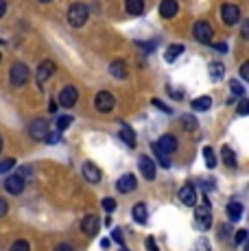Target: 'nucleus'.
I'll return each instance as SVG.
<instances>
[{
	"instance_id": "nucleus-24",
	"label": "nucleus",
	"mask_w": 249,
	"mask_h": 251,
	"mask_svg": "<svg viewBox=\"0 0 249 251\" xmlns=\"http://www.w3.org/2000/svg\"><path fill=\"white\" fill-rule=\"evenodd\" d=\"M208 72H210V76H212V81H221L225 76V66L221 61H212V64L208 66Z\"/></svg>"
},
{
	"instance_id": "nucleus-1",
	"label": "nucleus",
	"mask_w": 249,
	"mask_h": 251,
	"mask_svg": "<svg viewBox=\"0 0 249 251\" xmlns=\"http://www.w3.org/2000/svg\"><path fill=\"white\" fill-rule=\"evenodd\" d=\"M195 227L199 231H208L212 227V210H210V203L205 197L199 205H195Z\"/></svg>"
},
{
	"instance_id": "nucleus-49",
	"label": "nucleus",
	"mask_w": 249,
	"mask_h": 251,
	"mask_svg": "<svg viewBox=\"0 0 249 251\" xmlns=\"http://www.w3.org/2000/svg\"><path fill=\"white\" fill-rule=\"evenodd\" d=\"M40 2H50V0H40Z\"/></svg>"
},
{
	"instance_id": "nucleus-12",
	"label": "nucleus",
	"mask_w": 249,
	"mask_h": 251,
	"mask_svg": "<svg viewBox=\"0 0 249 251\" xmlns=\"http://www.w3.org/2000/svg\"><path fill=\"white\" fill-rule=\"evenodd\" d=\"M4 190L9 192V195H22V190H25V177L22 175H11L4 179Z\"/></svg>"
},
{
	"instance_id": "nucleus-47",
	"label": "nucleus",
	"mask_w": 249,
	"mask_h": 251,
	"mask_svg": "<svg viewBox=\"0 0 249 251\" xmlns=\"http://www.w3.org/2000/svg\"><path fill=\"white\" fill-rule=\"evenodd\" d=\"M49 109H50V112H52V114H55V112H57V103H55V100H52V103H50V107H49Z\"/></svg>"
},
{
	"instance_id": "nucleus-16",
	"label": "nucleus",
	"mask_w": 249,
	"mask_h": 251,
	"mask_svg": "<svg viewBox=\"0 0 249 251\" xmlns=\"http://www.w3.org/2000/svg\"><path fill=\"white\" fill-rule=\"evenodd\" d=\"M179 201L188 207H195L197 205V190H195L193 186H184L179 190Z\"/></svg>"
},
{
	"instance_id": "nucleus-25",
	"label": "nucleus",
	"mask_w": 249,
	"mask_h": 251,
	"mask_svg": "<svg viewBox=\"0 0 249 251\" xmlns=\"http://www.w3.org/2000/svg\"><path fill=\"white\" fill-rule=\"evenodd\" d=\"M227 216H229V221H232V223L241 221V216H243V205L238 203V201H232V203L227 205Z\"/></svg>"
},
{
	"instance_id": "nucleus-20",
	"label": "nucleus",
	"mask_w": 249,
	"mask_h": 251,
	"mask_svg": "<svg viewBox=\"0 0 249 251\" xmlns=\"http://www.w3.org/2000/svg\"><path fill=\"white\" fill-rule=\"evenodd\" d=\"M131 216H133V221H136V223L145 225V223H147V219H149L147 205H145V203H136V205H133V210H131Z\"/></svg>"
},
{
	"instance_id": "nucleus-18",
	"label": "nucleus",
	"mask_w": 249,
	"mask_h": 251,
	"mask_svg": "<svg viewBox=\"0 0 249 251\" xmlns=\"http://www.w3.org/2000/svg\"><path fill=\"white\" fill-rule=\"evenodd\" d=\"M109 75L116 76V79H127L129 70H127V64H124L123 59H116L109 64Z\"/></svg>"
},
{
	"instance_id": "nucleus-14",
	"label": "nucleus",
	"mask_w": 249,
	"mask_h": 251,
	"mask_svg": "<svg viewBox=\"0 0 249 251\" xmlns=\"http://www.w3.org/2000/svg\"><path fill=\"white\" fill-rule=\"evenodd\" d=\"M157 11H160L162 18L171 20V18H175L177 11H179V2H177V0H162L160 7H157Z\"/></svg>"
},
{
	"instance_id": "nucleus-44",
	"label": "nucleus",
	"mask_w": 249,
	"mask_h": 251,
	"mask_svg": "<svg viewBox=\"0 0 249 251\" xmlns=\"http://www.w3.org/2000/svg\"><path fill=\"white\" fill-rule=\"evenodd\" d=\"M197 251H210V245L205 243V240H199V245H197Z\"/></svg>"
},
{
	"instance_id": "nucleus-48",
	"label": "nucleus",
	"mask_w": 249,
	"mask_h": 251,
	"mask_svg": "<svg viewBox=\"0 0 249 251\" xmlns=\"http://www.w3.org/2000/svg\"><path fill=\"white\" fill-rule=\"evenodd\" d=\"M0 151H2V138H0Z\"/></svg>"
},
{
	"instance_id": "nucleus-27",
	"label": "nucleus",
	"mask_w": 249,
	"mask_h": 251,
	"mask_svg": "<svg viewBox=\"0 0 249 251\" xmlns=\"http://www.w3.org/2000/svg\"><path fill=\"white\" fill-rule=\"evenodd\" d=\"M223 164L227 168H236V155H234V151L229 147H223Z\"/></svg>"
},
{
	"instance_id": "nucleus-5",
	"label": "nucleus",
	"mask_w": 249,
	"mask_h": 251,
	"mask_svg": "<svg viewBox=\"0 0 249 251\" xmlns=\"http://www.w3.org/2000/svg\"><path fill=\"white\" fill-rule=\"evenodd\" d=\"M155 151H160L162 155H173V153L177 151V138L173 136V133H164L160 140H157L155 144Z\"/></svg>"
},
{
	"instance_id": "nucleus-10",
	"label": "nucleus",
	"mask_w": 249,
	"mask_h": 251,
	"mask_svg": "<svg viewBox=\"0 0 249 251\" xmlns=\"http://www.w3.org/2000/svg\"><path fill=\"white\" fill-rule=\"evenodd\" d=\"M55 70H57V66H55V61H50V59H46V61H42L40 66H37V85H42V83H46V81L50 79L52 75H55Z\"/></svg>"
},
{
	"instance_id": "nucleus-43",
	"label": "nucleus",
	"mask_w": 249,
	"mask_h": 251,
	"mask_svg": "<svg viewBox=\"0 0 249 251\" xmlns=\"http://www.w3.org/2000/svg\"><path fill=\"white\" fill-rule=\"evenodd\" d=\"M241 35L245 37V40L249 37V20H245V22H243V31H241Z\"/></svg>"
},
{
	"instance_id": "nucleus-11",
	"label": "nucleus",
	"mask_w": 249,
	"mask_h": 251,
	"mask_svg": "<svg viewBox=\"0 0 249 251\" xmlns=\"http://www.w3.org/2000/svg\"><path fill=\"white\" fill-rule=\"evenodd\" d=\"M99 227H100V221L97 214H88L81 221V231H83L85 236H90V238H94V236L99 234Z\"/></svg>"
},
{
	"instance_id": "nucleus-9",
	"label": "nucleus",
	"mask_w": 249,
	"mask_h": 251,
	"mask_svg": "<svg viewBox=\"0 0 249 251\" xmlns=\"http://www.w3.org/2000/svg\"><path fill=\"white\" fill-rule=\"evenodd\" d=\"M221 18L227 26H234L238 20H241V9L238 4H232V2H225L221 7Z\"/></svg>"
},
{
	"instance_id": "nucleus-19",
	"label": "nucleus",
	"mask_w": 249,
	"mask_h": 251,
	"mask_svg": "<svg viewBox=\"0 0 249 251\" xmlns=\"http://www.w3.org/2000/svg\"><path fill=\"white\" fill-rule=\"evenodd\" d=\"M124 11L129 16H140L145 13V0H124Z\"/></svg>"
},
{
	"instance_id": "nucleus-17",
	"label": "nucleus",
	"mask_w": 249,
	"mask_h": 251,
	"mask_svg": "<svg viewBox=\"0 0 249 251\" xmlns=\"http://www.w3.org/2000/svg\"><path fill=\"white\" fill-rule=\"evenodd\" d=\"M83 177H85V181H90V183H99L100 181V171L97 168V164L85 162L83 164Z\"/></svg>"
},
{
	"instance_id": "nucleus-32",
	"label": "nucleus",
	"mask_w": 249,
	"mask_h": 251,
	"mask_svg": "<svg viewBox=\"0 0 249 251\" xmlns=\"http://www.w3.org/2000/svg\"><path fill=\"white\" fill-rule=\"evenodd\" d=\"M103 207H105V212H107V214H112V212L116 210V201H114L112 197H105V199H103Z\"/></svg>"
},
{
	"instance_id": "nucleus-4",
	"label": "nucleus",
	"mask_w": 249,
	"mask_h": 251,
	"mask_svg": "<svg viewBox=\"0 0 249 251\" xmlns=\"http://www.w3.org/2000/svg\"><path fill=\"white\" fill-rule=\"evenodd\" d=\"M94 107H97V112L100 114H109L114 107H116V99H114L112 92H99L97 99H94Z\"/></svg>"
},
{
	"instance_id": "nucleus-41",
	"label": "nucleus",
	"mask_w": 249,
	"mask_h": 251,
	"mask_svg": "<svg viewBox=\"0 0 249 251\" xmlns=\"http://www.w3.org/2000/svg\"><path fill=\"white\" fill-rule=\"evenodd\" d=\"M9 212V205H7V201L2 199V197H0V216H4Z\"/></svg>"
},
{
	"instance_id": "nucleus-28",
	"label": "nucleus",
	"mask_w": 249,
	"mask_h": 251,
	"mask_svg": "<svg viewBox=\"0 0 249 251\" xmlns=\"http://www.w3.org/2000/svg\"><path fill=\"white\" fill-rule=\"evenodd\" d=\"M203 160L208 168H217V155H214V149L212 147H205L203 149Z\"/></svg>"
},
{
	"instance_id": "nucleus-15",
	"label": "nucleus",
	"mask_w": 249,
	"mask_h": 251,
	"mask_svg": "<svg viewBox=\"0 0 249 251\" xmlns=\"http://www.w3.org/2000/svg\"><path fill=\"white\" fill-rule=\"evenodd\" d=\"M138 166H140V173H142V177L145 179H155V164H153L151 157H147V155H142L140 160H138Z\"/></svg>"
},
{
	"instance_id": "nucleus-7",
	"label": "nucleus",
	"mask_w": 249,
	"mask_h": 251,
	"mask_svg": "<svg viewBox=\"0 0 249 251\" xmlns=\"http://www.w3.org/2000/svg\"><path fill=\"white\" fill-rule=\"evenodd\" d=\"M212 26H210L205 20H199L197 24H195V28H193V35H195V40L201 42V44H210L212 42Z\"/></svg>"
},
{
	"instance_id": "nucleus-40",
	"label": "nucleus",
	"mask_w": 249,
	"mask_h": 251,
	"mask_svg": "<svg viewBox=\"0 0 249 251\" xmlns=\"http://www.w3.org/2000/svg\"><path fill=\"white\" fill-rule=\"evenodd\" d=\"M55 251H75V247L70 243H61V245H57Z\"/></svg>"
},
{
	"instance_id": "nucleus-50",
	"label": "nucleus",
	"mask_w": 249,
	"mask_h": 251,
	"mask_svg": "<svg viewBox=\"0 0 249 251\" xmlns=\"http://www.w3.org/2000/svg\"><path fill=\"white\" fill-rule=\"evenodd\" d=\"M121 251H129V249H121Z\"/></svg>"
},
{
	"instance_id": "nucleus-8",
	"label": "nucleus",
	"mask_w": 249,
	"mask_h": 251,
	"mask_svg": "<svg viewBox=\"0 0 249 251\" xmlns=\"http://www.w3.org/2000/svg\"><path fill=\"white\" fill-rule=\"evenodd\" d=\"M28 133H31L33 140H46V136H49V120L35 118L31 125H28Z\"/></svg>"
},
{
	"instance_id": "nucleus-45",
	"label": "nucleus",
	"mask_w": 249,
	"mask_h": 251,
	"mask_svg": "<svg viewBox=\"0 0 249 251\" xmlns=\"http://www.w3.org/2000/svg\"><path fill=\"white\" fill-rule=\"evenodd\" d=\"M4 13H7V2H4V0H0V18H2Z\"/></svg>"
},
{
	"instance_id": "nucleus-2",
	"label": "nucleus",
	"mask_w": 249,
	"mask_h": 251,
	"mask_svg": "<svg viewBox=\"0 0 249 251\" xmlns=\"http://www.w3.org/2000/svg\"><path fill=\"white\" fill-rule=\"evenodd\" d=\"M88 18H90V9H88V4H83V2H75V4H70V9H68V22H70V26L81 28L85 22H88Z\"/></svg>"
},
{
	"instance_id": "nucleus-26",
	"label": "nucleus",
	"mask_w": 249,
	"mask_h": 251,
	"mask_svg": "<svg viewBox=\"0 0 249 251\" xmlns=\"http://www.w3.org/2000/svg\"><path fill=\"white\" fill-rule=\"evenodd\" d=\"M75 123V116H70V114H61V116H57V120H55V125H57V131H66V129L70 127V125Z\"/></svg>"
},
{
	"instance_id": "nucleus-46",
	"label": "nucleus",
	"mask_w": 249,
	"mask_h": 251,
	"mask_svg": "<svg viewBox=\"0 0 249 251\" xmlns=\"http://www.w3.org/2000/svg\"><path fill=\"white\" fill-rule=\"evenodd\" d=\"M217 50L219 52H227V44H223V42H221V44H217Z\"/></svg>"
},
{
	"instance_id": "nucleus-3",
	"label": "nucleus",
	"mask_w": 249,
	"mask_h": 251,
	"mask_svg": "<svg viewBox=\"0 0 249 251\" xmlns=\"http://www.w3.org/2000/svg\"><path fill=\"white\" fill-rule=\"evenodd\" d=\"M28 66L22 64V61H16V64L11 66V72H9V81H11V85H16V88H22V85L28 81Z\"/></svg>"
},
{
	"instance_id": "nucleus-23",
	"label": "nucleus",
	"mask_w": 249,
	"mask_h": 251,
	"mask_svg": "<svg viewBox=\"0 0 249 251\" xmlns=\"http://www.w3.org/2000/svg\"><path fill=\"white\" fill-rule=\"evenodd\" d=\"M190 107H193L195 112H208V109L212 107V99H210V96H199V99L193 100Z\"/></svg>"
},
{
	"instance_id": "nucleus-33",
	"label": "nucleus",
	"mask_w": 249,
	"mask_h": 251,
	"mask_svg": "<svg viewBox=\"0 0 249 251\" xmlns=\"http://www.w3.org/2000/svg\"><path fill=\"white\" fill-rule=\"evenodd\" d=\"M11 251H31L26 240H16V243L11 245Z\"/></svg>"
},
{
	"instance_id": "nucleus-22",
	"label": "nucleus",
	"mask_w": 249,
	"mask_h": 251,
	"mask_svg": "<svg viewBox=\"0 0 249 251\" xmlns=\"http://www.w3.org/2000/svg\"><path fill=\"white\" fill-rule=\"evenodd\" d=\"M121 138H123V142L127 144L129 149H136V133H133V129L129 127V125H123V129H121Z\"/></svg>"
},
{
	"instance_id": "nucleus-51",
	"label": "nucleus",
	"mask_w": 249,
	"mask_h": 251,
	"mask_svg": "<svg viewBox=\"0 0 249 251\" xmlns=\"http://www.w3.org/2000/svg\"><path fill=\"white\" fill-rule=\"evenodd\" d=\"M0 59H2V55H0Z\"/></svg>"
},
{
	"instance_id": "nucleus-21",
	"label": "nucleus",
	"mask_w": 249,
	"mask_h": 251,
	"mask_svg": "<svg viewBox=\"0 0 249 251\" xmlns=\"http://www.w3.org/2000/svg\"><path fill=\"white\" fill-rule=\"evenodd\" d=\"M184 50H186L184 44H171L169 48H166V52H164V59L169 61V64H173V61H175Z\"/></svg>"
},
{
	"instance_id": "nucleus-34",
	"label": "nucleus",
	"mask_w": 249,
	"mask_h": 251,
	"mask_svg": "<svg viewBox=\"0 0 249 251\" xmlns=\"http://www.w3.org/2000/svg\"><path fill=\"white\" fill-rule=\"evenodd\" d=\"M245 240H247V231L245 229H238L236 234H234V243L236 245H245Z\"/></svg>"
},
{
	"instance_id": "nucleus-39",
	"label": "nucleus",
	"mask_w": 249,
	"mask_h": 251,
	"mask_svg": "<svg viewBox=\"0 0 249 251\" xmlns=\"http://www.w3.org/2000/svg\"><path fill=\"white\" fill-rule=\"evenodd\" d=\"M147 249H149V251H160V249H157L155 238H153V236H149V238H147Z\"/></svg>"
},
{
	"instance_id": "nucleus-29",
	"label": "nucleus",
	"mask_w": 249,
	"mask_h": 251,
	"mask_svg": "<svg viewBox=\"0 0 249 251\" xmlns=\"http://www.w3.org/2000/svg\"><path fill=\"white\" fill-rule=\"evenodd\" d=\"M229 90H232V94L236 96V99H245V88H243L241 81L232 79V81H229Z\"/></svg>"
},
{
	"instance_id": "nucleus-30",
	"label": "nucleus",
	"mask_w": 249,
	"mask_h": 251,
	"mask_svg": "<svg viewBox=\"0 0 249 251\" xmlns=\"http://www.w3.org/2000/svg\"><path fill=\"white\" fill-rule=\"evenodd\" d=\"M181 125L186 131H197V118L195 116H181Z\"/></svg>"
},
{
	"instance_id": "nucleus-36",
	"label": "nucleus",
	"mask_w": 249,
	"mask_h": 251,
	"mask_svg": "<svg viewBox=\"0 0 249 251\" xmlns=\"http://www.w3.org/2000/svg\"><path fill=\"white\" fill-rule=\"evenodd\" d=\"M151 103H153V107L162 109V112H164V114H171V107H169V105H164V103H162V100H160V99H153V100H151Z\"/></svg>"
},
{
	"instance_id": "nucleus-37",
	"label": "nucleus",
	"mask_w": 249,
	"mask_h": 251,
	"mask_svg": "<svg viewBox=\"0 0 249 251\" xmlns=\"http://www.w3.org/2000/svg\"><path fill=\"white\" fill-rule=\"evenodd\" d=\"M112 238L116 240L118 245H123V243H124V238H123V229H118V227L114 229V231H112Z\"/></svg>"
},
{
	"instance_id": "nucleus-31",
	"label": "nucleus",
	"mask_w": 249,
	"mask_h": 251,
	"mask_svg": "<svg viewBox=\"0 0 249 251\" xmlns=\"http://www.w3.org/2000/svg\"><path fill=\"white\" fill-rule=\"evenodd\" d=\"M13 166H16V160H13V157H7V160H2V162H0V175L9 173Z\"/></svg>"
},
{
	"instance_id": "nucleus-6",
	"label": "nucleus",
	"mask_w": 249,
	"mask_h": 251,
	"mask_svg": "<svg viewBox=\"0 0 249 251\" xmlns=\"http://www.w3.org/2000/svg\"><path fill=\"white\" fill-rule=\"evenodd\" d=\"M76 100H79V90H76L75 85H66V88L59 92V96H57V103H59L61 107H75Z\"/></svg>"
},
{
	"instance_id": "nucleus-35",
	"label": "nucleus",
	"mask_w": 249,
	"mask_h": 251,
	"mask_svg": "<svg viewBox=\"0 0 249 251\" xmlns=\"http://www.w3.org/2000/svg\"><path fill=\"white\" fill-rule=\"evenodd\" d=\"M247 112H249L247 99H238V116H247Z\"/></svg>"
},
{
	"instance_id": "nucleus-42",
	"label": "nucleus",
	"mask_w": 249,
	"mask_h": 251,
	"mask_svg": "<svg viewBox=\"0 0 249 251\" xmlns=\"http://www.w3.org/2000/svg\"><path fill=\"white\" fill-rule=\"evenodd\" d=\"M241 76H243V81H247V79H249V66H247V64H243V66H241Z\"/></svg>"
},
{
	"instance_id": "nucleus-13",
	"label": "nucleus",
	"mask_w": 249,
	"mask_h": 251,
	"mask_svg": "<svg viewBox=\"0 0 249 251\" xmlns=\"http://www.w3.org/2000/svg\"><path fill=\"white\" fill-rule=\"evenodd\" d=\"M116 188H118V192H123V195H129V192H133L138 188V179L131 175V173H127V175H123L121 179L116 181Z\"/></svg>"
},
{
	"instance_id": "nucleus-38",
	"label": "nucleus",
	"mask_w": 249,
	"mask_h": 251,
	"mask_svg": "<svg viewBox=\"0 0 249 251\" xmlns=\"http://www.w3.org/2000/svg\"><path fill=\"white\" fill-rule=\"evenodd\" d=\"M59 138H61L59 131H55V133L49 131V136H46V142H49V144H55V142H59Z\"/></svg>"
}]
</instances>
